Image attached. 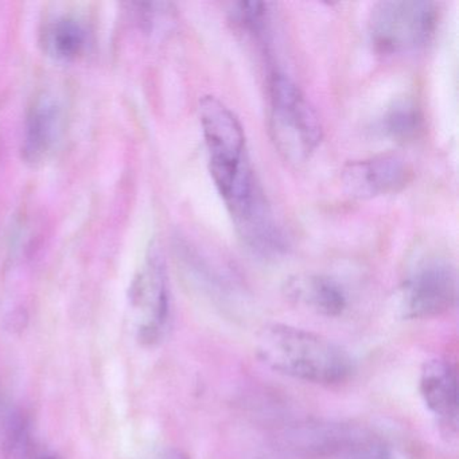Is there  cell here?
Listing matches in <instances>:
<instances>
[{"instance_id":"1","label":"cell","mask_w":459,"mask_h":459,"mask_svg":"<svg viewBox=\"0 0 459 459\" xmlns=\"http://www.w3.org/2000/svg\"><path fill=\"white\" fill-rule=\"evenodd\" d=\"M209 154V169L235 227L256 219L268 206L247 152L246 134L238 117L219 99L198 107Z\"/></svg>"},{"instance_id":"2","label":"cell","mask_w":459,"mask_h":459,"mask_svg":"<svg viewBox=\"0 0 459 459\" xmlns=\"http://www.w3.org/2000/svg\"><path fill=\"white\" fill-rule=\"evenodd\" d=\"M256 353L271 369L307 383L333 385L349 378L353 361L345 349L316 333L270 325L257 335Z\"/></svg>"},{"instance_id":"3","label":"cell","mask_w":459,"mask_h":459,"mask_svg":"<svg viewBox=\"0 0 459 459\" xmlns=\"http://www.w3.org/2000/svg\"><path fill=\"white\" fill-rule=\"evenodd\" d=\"M270 93V133L279 154L290 163L310 158L322 141L318 115L302 91L284 74H273Z\"/></svg>"},{"instance_id":"4","label":"cell","mask_w":459,"mask_h":459,"mask_svg":"<svg viewBox=\"0 0 459 459\" xmlns=\"http://www.w3.org/2000/svg\"><path fill=\"white\" fill-rule=\"evenodd\" d=\"M437 17L439 10L434 2H380L370 13V41L381 55H403L420 49L434 37Z\"/></svg>"},{"instance_id":"5","label":"cell","mask_w":459,"mask_h":459,"mask_svg":"<svg viewBox=\"0 0 459 459\" xmlns=\"http://www.w3.org/2000/svg\"><path fill=\"white\" fill-rule=\"evenodd\" d=\"M130 306L138 322V338L154 345L165 337L170 322L171 303L165 262L152 247L130 287Z\"/></svg>"},{"instance_id":"6","label":"cell","mask_w":459,"mask_h":459,"mask_svg":"<svg viewBox=\"0 0 459 459\" xmlns=\"http://www.w3.org/2000/svg\"><path fill=\"white\" fill-rule=\"evenodd\" d=\"M456 302V275L448 263L429 262L413 271L400 291L403 316L410 319L442 316Z\"/></svg>"},{"instance_id":"7","label":"cell","mask_w":459,"mask_h":459,"mask_svg":"<svg viewBox=\"0 0 459 459\" xmlns=\"http://www.w3.org/2000/svg\"><path fill=\"white\" fill-rule=\"evenodd\" d=\"M66 115L63 100L52 91H42L34 98L26 115L22 136V158L29 165L45 162L57 149L65 131Z\"/></svg>"},{"instance_id":"8","label":"cell","mask_w":459,"mask_h":459,"mask_svg":"<svg viewBox=\"0 0 459 459\" xmlns=\"http://www.w3.org/2000/svg\"><path fill=\"white\" fill-rule=\"evenodd\" d=\"M411 177L412 170L402 157L385 154L348 163L341 178L351 197L373 198L399 192Z\"/></svg>"},{"instance_id":"9","label":"cell","mask_w":459,"mask_h":459,"mask_svg":"<svg viewBox=\"0 0 459 459\" xmlns=\"http://www.w3.org/2000/svg\"><path fill=\"white\" fill-rule=\"evenodd\" d=\"M420 394L429 410L447 429H456L458 386L456 372L445 359H429L420 375Z\"/></svg>"},{"instance_id":"10","label":"cell","mask_w":459,"mask_h":459,"mask_svg":"<svg viewBox=\"0 0 459 459\" xmlns=\"http://www.w3.org/2000/svg\"><path fill=\"white\" fill-rule=\"evenodd\" d=\"M286 295L292 302L325 316H341L348 305L342 287L324 275H298L290 279Z\"/></svg>"},{"instance_id":"11","label":"cell","mask_w":459,"mask_h":459,"mask_svg":"<svg viewBox=\"0 0 459 459\" xmlns=\"http://www.w3.org/2000/svg\"><path fill=\"white\" fill-rule=\"evenodd\" d=\"M90 30L79 18L64 15L45 26L41 33L44 52L58 63H72L87 52Z\"/></svg>"},{"instance_id":"12","label":"cell","mask_w":459,"mask_h":459,"mask_svg":"<svg viewBox=\"0 0 459 459\" xmlns=\"http://www.w3.org/2000/svg\"><path fill=\"white\" fill-rule=\"evenodd\" d=\"M327 454L342 459H391L388 446L380 437L349 427H332Z\"/></svg>"},{"instance_id":"13","label":"cell","mask_w":459,"mask_h":459,"mask_svg":"<svg viewBox=\"0 0 459 459\" xmlns=\"http://www.w3.org/2000/svg\"><path fill=\"white\" fill-rule=\"evenodd\" d=\"M423 127L420 108L412 99L394 101L384 114L381 128L384 134L396 142H410L419 135Z\"/></svg>"},{"instance_id":"14","label":"cell","mask_w":459,"mask_h":459,"mask_svg":"<svg viewBox=\"0 0 459 459\" xmlns=\"http://www.w3.org/2000/svg\"><path fill=\"white\" fill-rule=\"evenodd\" d=\"M2 450L4 459H31L36 454L30 419L22 410L7 413L2 427Z\"/></svg>"},{"instance_id":"15","label":"cell","mask_w":459,"mask_h":459,"mask_svg":"<svg viewBox=\"0 0 459 459\" xmlns=\"http://www.w3.org/2000/svg\"><path fill=\"white\" fill-rule=\"evenodd\" d=\"M270 4L263 2H238L233 4L230 15L232 21L254 39H264L270 28Z\"/></svg>"},{"instance_id":"16","label":"cell","mask_w":459,"mask_h":459,"mask_svg":"<svg viewBox=\"0 0 459 459\" xmlns=\"http://www.w3.org/2000/svg\"><path fill=\"white\" fill-rule=\"evenodd\" d=\"M133 7L136 22L147 33L162 30L170 20L169 4H134Z\"/></svg>"},{"instance_id":"17","label":"cell","mask_w":459,"mask_h":459,"mask_svg":"<svg viewBox=\"0 0 459 459\" xmlns=\"http://www.w3.org/2000/svg\"><path fill=\"white\" fill-rule=\"evenodd\" d=\"M157 459H189L185 455L182 451L179 450H168L165 453L160 454Z\"/></svg>"},{"instance_id":"18","label":"cell","mask_w":459,"mask_h":459,"mask_svg":"<svg viewBox=\"0 0 459 459\" xmlns=\"http://www.w3.org/2000/svg\"><path fill=\"white\" fill-rule=\"evenodd\" d=\"M31 459H61L60 456L52 453H36Z\"/></svg>"}]
</instances>
